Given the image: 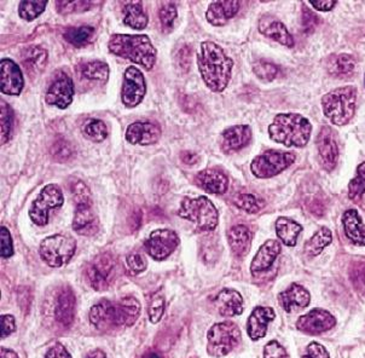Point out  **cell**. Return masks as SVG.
Returning a JSON list of instances; mask_svg holds the SVG:
<instances>
[{"instance_id":"cell-1","label":"cell","mask_w":365,"mask_h":358,"mask_svg":"<svg viewBox=\"0 0 365 358\" xmlns=\"http://www.w3.org/2000/svg\"><path fill=\"white\" fill-rule=\"evenodd\" d=\"M142 307L137 299L126 297L120 302L102 300L92 307L90 322L97 330L107 332L116 328H128L135 324Z\"/></svg>"},{"instance_id":"cell-2","label":"cell","mask_w":365,"mask_h":358,"mask_svg":"<svg viewBox=\"0 0 365 358\" xmlns=\"http://www.w3.org/2000/svg\"><path fill=\"white\" fill-rule=\"evenodd\" d=\"M197 64L203 81L210 90L222 92L227 88L234 62L220 46L212 41H203L197 52Z\"/></svg>"},{"instance_id":"cell-3","label":"cell","mask_w":365,"mask_h":358,"mask_svg":"<svg viewBox=\"0 0 365 358\" xmlns=\"http://www.w3.org/2000/svg\"><path fill=\"white\" fill-rule=\"evenodd\" d=\"M109 51L150 71L155 66L156 50L147 36L114 34L108 44Z\"/></svg>"},{"instance_id":"cell-4","label":"cell","mask_w":365,"mask_h":358,"mask_svg":"<svg viewBox=\"0 0 365 358\" xmlns=\"http://www.w3.org/2000/svg\"><path fill=\"white\" fill-rule=\"evenodd\" d=\"M311 132L310 121L299 114H278L269 126L271 140L286 147H305Z\"/></svg>"},{"instance_id":"cell-5","label":"cell","mask_w":365,"mask_h":358,"mask_svg":"<svg viewBox=\"0 0 365 358\" xmlns=\"http://www.w3.org/2000/svg\"><path fill=\"white\" fill-rule=\"evenodd\" d=\"M357 102V90L354 86H345L330 91L322 98L323 113L331 123L345 126L354 118Z\"/></svg>"},{"instance_id":"cell-6","label":"cell","mask_w":365,"mask_h":358,"mask_svg":"<svg viewBox=\"0 0 365 358\" xmlns=\"http://www.w3.org/2000/svg\"><path fill=\"white\" fill-rule=\"evenodd\" d=\"M179 217L194 223L201 231L215 230L219 222V215L215 205L206 196L197 199H184L178 212Z\"/></svg>"},{"instance_id":"cell-7","label":"cell","mask_w":365,"mask_h":358,"mask_svg":"<svg viewBox=\"0 0 365 358\" xmlns=\"http://www.w3.org/2000/svg\"><path fill=\"white\" fill-rule=\"evenodd\" d=\"M207 352L215 358L224 357L237 347L241 340V330L234 322L217 323L210 328Z\"/></svg>"},{"instance_id":"cell-8","label":"cell","mask_w":365,"mask_h":358,"mask_svg":"<svg viewBox=\"0 0 365 358\" xmlns=\"http://www.w3.org/2000/svg\"><path fill=\"white\" fill-rule=\"evenodd\" d=\"M76 240L63 234L48 236L40 245V257L48 267H61L76 253Z\"/></svg>"},{"instance_id":"cell-9","label":"cell","mask_w":365,"mask_h":358,"mask_svg":"<svg viewBox=\"0 0 365 358\" xmlns=\"http://www.w3.org/2000/svg\"><path fill=\"white\" fill-rule=\"evenodd\" d=\"M294 161H295V155L293 153L267 150L252 161L250 170L258 178H271L289 168Z\"/></svg>"},{"instance_id":"cell-10","label":"cell","mask_w":365,"mask_h":358,"mask_svg":"<svg viewBox=\"0 0 365 358\" xmlns=\"http://www.w3.org/2000/svg\"><path fill=\"white\" fill-rule=\"evenodd\" d=\"M64 198L58 185L48 184L40 191L38 199L29 208V217L36 225H46L48 222V212L53 208L63 206Z\"/></svg>"},{"instance_id":"cell-11","label":"cell","mask_w":365,"mask_h":358,"mask_svg":"<svg viewBox=\"0 0 365 358\" xmlns=\"http://www.w3.org/2000/svg\"><path fill=\"white\" fill-rule=\"evenodd\" d=\"M116 263L110 255H101L88 265L86 277L92 288L97 292L106 291L110 286Z\"/></svg>"},{"instance_id":"cell-12","label":"cell","mask_w":365,"mask_h":358,"mask_svg":"<svg viewBox=\"0 0 365 358\" xmlns=\"http://www.w3.org/2000/svg\"><path fill=\"white\" fill-rule=\"evenodd\" d=\"M178 245V235L168 229L153 231L144 243L148 255L155 260H163L170 257Z\"/></svg>"},{"instance_id":"cell-13","label":"cell","mask_w":365,"mask_h":358,"mask_svg":"<svg viewBox=\"0 0 365 358\" xmlns=\"http://www.w3.org/2000/svg\"><path fill=\"white\" fill-rule=\"evenodd\" d=\"M147 85L143 74L138 68L128 67L123 76V103L128 108H135L143 101Z\"/></svg>"},{"instance_id":"cell-14","label":"cell","mask_w":365,"mask_h":358,"mask_svg":"<svg viewBox=\"0 0 365 358\" xmlns=\"http://www.w3.org/2000/svg\"><path fill=\"white\" fill-rule=\"evenodd\" d=\"M74 83L72 78L66 73H58L48 88L45 100L50 106L64 109L73 102Z\"/></svg>"},{"instance_id":"cell-15","label":"cell","mask_w":365,"mask_h":358,"mask_svg":"<svg viewBox=\"0 0 365 358\" xmlns=\"http://www.w3.org/2000/svg\"><path fill=\"white\" fill-rule=\"evenodd\" d=\"M335 324L336 319L329 311L314 309L298 319L297 328L306 334L317 335L331 329Z\"/></svg>"},{"instance_id":"cell-16","label":"cell","mask_w":365,"mask_h":358,"mask_svg":"<svg viewBox=\"0 0 365 358\" xmlns=\"http://www.w3.org/2000/svg\"><path fill=\"white\" fill-rule=\"evenodd\" d=\"M317 149L322 165L327 171H331L336 166L339 158L338 142L333 128L323 126L317 137Z\"/></svg>"},{"instance_id":"cell-17","label":"cell","mask_w":365,"mask_h":358,"mask_svg":"<svg viewBox=\"0 0 365 358\" xmlns=\"http://www.w3.org/2000/svg\"><path fill=\"white\" fill-rule=\"evenodd\" d=\"M0 88L4 95L19 96L24 86V76L20 67L10 58L0 62Z\"/></svg>"},{"instance_id":"cell-18","label":"cell","mask_w":365,"mask_h":358,"mask_svg":"<svg viewBox=\"0 0 365 358\" xmlns=\"http://www.w3.org/2000/svg\"><path fill=\"white\" fill-rule=\"evenodd\" d=\"M73 229L76 234L83 236H93L98 232L100 223L97 215L92 210V203L76 206Z\"/></svg>"},{"instance_id":"cell-19","label":"cell","mask_w":365,"mask_h":358,"mask_svg":"<svg viewBox=\"0 0 365 358\" xmlns=\"http://www.w3.org/2000/svg\"><path fill=\"white\" fill-rule=\"evenodd\" d=\"M161 137V130L151 123H135L126 131V140L133 145H151Z\"/></svg>"},{"instance_id":"cell-20","label":"cell","mask_w":365,"mask_h":358,"mask_svg":"<svg viewBox=\"0 0 365 358\" xmlns=\"http://www.w3.org/2000/svg\"><path fill=\"white\" fill-rule=\"evenodd\" d=\"M276 317L274 309L271 307H255L253 312L250 314L248 323H247V332L252 340H260L267 333L269 323L274 321Z\"/></svg>"},{"instance_id":"cell-21","label":"cell","mask_w":365,"mask_h":358,"mask_svg":"<svg viewBox=\"0 0 365 358\" xmlns=\"http://www.w3.org/2000/svg\"><path fill=\"white\" fill-rule=\"evenodd\" d=\"M195 180L203 190L215 195H222L229 187V179L227 175L217 168H208L200 172Z\"/></svg>"},{"instance_id":"cell-22","label":"cell","mask_w":365,"mask_h":358,"mask_svg":"<svg viewBox=\"0 0 365 358\" xmlns=\"http://www.w3.org/2000/svg\"><path fill=\"white\" fill-rule=\"evenodd\" d=\"M259 32L267 38L276 40L279 44L284 45L287 48H293L294 46L293 36H290L286 26L281 21L276 20L270 15H265L260 19Z\"/></svg>"},{"instance_id":"cell-23","label":"cell","mask_w":365,"mask_h":358,"mask_svg":"<svg viewBox=\"0 0 365 358\" xmlns=\"http://www.w3.org/2000/svg\"><path fill=\"white\" fill-rule=\"evenodd\" d=\"M278 300L287 312H293L309 307L311 297L304 287L293 283L287 291L278 295Z\"/></svg>"},{"instance_id":"cell-24","label":"cell","mask_w":365,"mask_h":358,"mask_svg":"<svg viewBox=\"0 0 365 358\" xmlns=\"http://www.w3.org/2000/svg\"><path fill=\"white\" fill-rule=\"evenodd\" d=\"M76 295L71 288H63L57 297L55 305V319L63 327L72 324L76 317Z\"/></svg>"},{"instance_id":"cell-25","label":"cell","mask_w":365,"mask_h":358,"mask_svg":"<svg viewBox=\"0 0 365 358\" xmlns=\"http://www.w3.org/2000/svg\"><path fill=\"white\" fill-rule=\"evenodd\" d=\"M252 140V130L247 125L232 126L222 132V148L225 153L240 150L246 147Z\"/></svg>"},{"instance_id":"cell-26","label":"cell","mask_w":365,"mask_h":358,"mask_svg":"<svg viewBox=\"0 0 365 358\" xmlns=\"http://www.w3.org/2000/svg\"><path fill=\"white\" fill-rule=\"evenodd\" d=\"M215 304L218 307L219 314L224 317H234L238 316L243 312L242 295H240L235 290H229L225 288L222 291L219 292V295L215 298Z\"/></svg>"},{"instance_id":"cell-27","label":"cell","mask_w":365,"mask_h":358,"mask_svg":"<svg viewBox=\"0 0 365 358\" xmlns=\"http://www.w3.org/2000/svg\"><path fill=\"white\" fill-rule=\"evenodd\" d=\"M238 10L240 3L236 0L213 1L210 3V8L207 10V20L213 26H224L237 14Z\"/></svg>"},{"instance_id":"cell-28","label":"cell","mask_w":365,"mask_h":358,"mask_svg":"<svg viewBox=\"0 0 365 358\" xmlns=\"http://www.w3.org/2000/svg\"><path fill=\"white\" fill-rule=\"evenodd\" d=\"M281 243L276 240H269L259 248L258 253L255 255L252 265H250V271L253 274L262 272L269 269L274 264V259L277 258V255L281 252Z\"/></svg>"},{"instance_id":"cell-29","label":"cell","mask_w":365,"mask_h":358,"mask_svg":"<svg viewBox=\"0 0 365 358\" xmlns=\"http://www.w3.org/2000/svg\"><path fill=\"white\" fill-rule=\"evenodd\" d=\"M345 234L351 242L357 246H365V227L361 215L356 210H349L342 215Z\"/></svg>"},{"instance_id":"cell-30","label":"cell","mask_w":365,"mask_h":358,"mask_svg":"<svg viewBox=\"0 0 365 358\" xmlns=\"http://www.w3.org/2000/svg\"><path fill=\"white\" fill-rule=\"evenodd\" d=\"M227 239L230 243L231 251L236 257L246 255L252 240L250 229L246 225H235L231 227L227 232Z\"/></svg>"},{"instance_id":"cell-31","label":"cell","mask_w":365,"mask_h":358,"mask_svg":"<svg viewBox=\"0 0 365 358\" xmlns=\"http://www.w3.org/2000/svg\"><path fill=\"white\" fill-rule=\"evenodd\" d=\"M22 62L27 72L32 76H36L43 72L46 62H48V52L40 46H31L24 48L22 52Z\"/></svg>"},{"instance_id":"cell-32","label":"cell","mask_w":365,"mask_h":358,"mask_svg":"<svg viewBox=\"0 0 365 358\" xmlns=\"http://www.w3.org/2000/svg\"><path fill=\"white\" fill-rule=\"evenodd\" d=\"M302 231V225L297 223V222H294L292 219L279 217L277 219V222H276L277 236L286 246H295Z\"/></svg>"},{"instance_id":"cell-33","label":"cell","mask_w":365,"mask_h":358,"mask_svg":"<svg viewBox=\"0 0 365 358\" xmlns=\"http://www.w3.org/2000/svg\"><path fill=\"white\" fill-rule=\"evenodd\" d=\"M123 24L133 29H144L147 27L148 16L140 1H131L126 4Z\"/></svg>"},{"instance_id":"cell-34","label":"cell","mask_w":365,"mask_h":358,"mask_svg":"<svg viewBox=\"0 0 365 358\" xmlns=\"http://www.w3.org/2000/svg\"><path fill=\"white\" fill-rule=\"evenodd\" d=\"M333 240V234L328 227H323L311 237L307 242L305 243L306 255H311V257H316V255H321V252L326 248L327 246H329Z\"/></svg>"},{"instance_id":"cell-35","label":"cell","mask_w":365,"mask_h":358,"mask_svg":"<svg viewBox=\"0 0 365 358\" xmlns=\"http://www.w3.org/2000/svg\"><path fill=\"white\" fill-rule=\"evenodd\" d=\"M356 68V62L354 57L347 53H341L338 56L331 57L328 62V71L330 74L338 78H344V76L352 74Z\"/></svg>"},{"instance_id":"cell-36","label":"cell","mask_w":365,"mask_h":358,"mask_svg":"<svg viewBox=\"0 0 365 358\" xmlns=\"http://www.w3.org/2000/svg\"><path fill=\"white\" fill-rule=\"evenodd\" d=\"M93 36H95V29L88 26L67 29L63 33L64 39L76 48H81V46L88 45V43H91Z\"/></svg>"},{"instance_id":"cell-37","label":"cell","mask_w":365,"mask_h":358,"mask_svg":"<svg viewBox=\"0 0 365 358\" xmlns=\"http://www.w3.org/2000/svg\"><path fill=\"white\" fill-rule=\"evenodd\" d=\"M80 74L85 79L107 81L109 76V67L102 61H92V62L83 63L80 67Z\"/></svg>"},{"instance_id":"cell-38","label":"cell","mask_w":365,"mask_h":358,"mask_svg":"<svg viewBox=\"0 0 365 358\" xmlns=\"http://www.w3.org/2000/svg\"><path fill=\"white\" fill-rule=\"evenodd\" d=\"M166 300L163 292L159 291L151 295L150 300L148 302V316L151 323H159L165 314Z\"/></svg>"},{"instance_id":"cell-39","label":"cell","mask_w":365,"mask_h":358,"mask_svg":"<svg viewBox=\"0 0 365 358\" xmlns=\"http://www.w3.org/2000/svg\"><path fill=\"white\" fill-rule=\"evenodd\" d=\"M48 1H36V0H24L19 6V14L24 20L33 21L44 12Z\"/></svg>"},{"instance_id":"cell-40","label":"cell","mask_w":365,"mask_h":358,"mask_svg":"<svg viewBox=\"0 0 365 358\" xmlns=\"http://www.w3.org/2000/svg\"><path fill=\"white\" fill-rule=\"evenodd\" d=\"M85 135L93 142H103L108 135V128L102 120H90L83 128Z\"/></svg>"},{"instance_id":"cell-41","label":"cell","mask_w":365,"mask_h":358,"mask_svg":"<svg viewBox=\"0 0 365 358\" xmlns=\"http://www.w3.org/2000/svg\"><path fill=\"white\" fill-rule=\"evenodd\" d=\"M234 203L238 208L248 213H258L264 208L262 200H259L253 194H238L235 198Z\"/></svg>"},{"instance_id":"cell-42","label":"cell","mask_w":365,"mask_h":358,"mask_svg":"<svg viewBox=\"0 0 365 358\" xmlns=\"http://www.w3.org/2000/svg\"><path fill=\"white\" fill-rule=\"evenodd\" d=\"M365 193V161L357 168V175L349 185V196L351 200H357L361 198Z\"/></svg>"},{"instance_id":"cell-43","label":"cell","mask_w":365,"mask_h":358,"mask_svg":"<svg viewBox=\"0 0 365 358\" xmlns=\"http://www.w3.org/2000/svg\"><path fill=\"white\" fill-rule=\"evenodd\" d=\"M91 6V1H88V0H71V1L60 0V1H56L57 11L62 14V15L86 11V10H88Z\"/></svg>"},{"instance_id":"cell-44","label":"cell","mask_w":365,"mask_h":358,"mask_svg":"<svg viewBox=\"0 0 365 358\" xmlns=\"http://www.w3.org/2000/svg\"><path fill=\"white\" fill-rule=\"evenodd\" d=\"M71 193H72L73 200L76 203V206L92 203L90 189L81 180H78V179L73 180L71 183Z\"/></svg>"},{"instance_id":"cell-45","label":"cell","mask_w":365,"mask_h":358,"mask_svg":"<svg viewBox=\"0 0 365 358\" xmlns=\"http://www.w3.org/2000/svg\"><path fill=\"white\" fill-rule=\"evenodd\" d=\"M12 125H14V112L9 104L1 102V144L10 140Z\"/></svg>"},{"instance_id":"cell-46","label":"cell","mask_w":365,"mask_h":358,"mask_svg":"<svg viewBox=\"0 0 365 358\" xmlns=\"http://www.w3.org/2000/svg\"><path fill=\"white\" fill-rule=\"evenodd\" d=\"M51 155L57 163H67L74 155V150L67 140H60L55 142L51 148Z\"/></svg>"},{"instance_id":"cell-47","label":"cell","mask_w":365,"mask_h":358,"mask_svg":"<svg viewBox=\"0 0 365 358\" xmlns=\"http://www.w3.org/2000/svg\"><path fill=\"white\" fill-rule=\"evenodd\" d=\"M253 72L262 81H272L277 76L278 68L265 61H258L253 66Z\"/></svg>"},{"instance_id":"cell-48","label":"cell","mask_w":365,"mask_h":358,"mask_svg":"<svg viewBox=\"0 0 365 358\" xmlns=\"http://www.w3.org/2000/svg\"><path fill=\"white\" fill-rule=\"evenodd\" d=\"M159 17L165 32L170 31L173 26L175 17H177V9H175V4H172V3L163 4V8L160 9Z\"/></svg>"},{"instance_id":"cell-49","label":"cell","mask_w":365,"mask_h":358,"mask_svg":"<svg viewBox=\"0 0 365 358\" xmlns=\"http://www.w3.org/2000/svg\"><path fill=\"white\" fill-rule=\"evenodd\" d=\"M128 269L131 271L132 275H138L143 272L148 267V262L144 255L139 252H133L130 253L126 258Z\"/></svg>"},{"instance_id":"cell-50","label":"cell","mask_w":365,"mask_h":358,"mask_svg":"<svg viewBox=\"0 0 365 358\" xmlns=\"http://www.w3.org/2000/svg\"><path fill=\"white\" fill-rule=\"evenodd\" d=\"M351 280L358 293L365 295V263L356 264L351 271Z\"/></svg>"},{"instance_id":"cell-51","label":"cell","mask_w":365,"mask_h":358,"mask_svg":"<svg viewBox=\"0 0 365 358\" xmlns=\"http://www.w3.org/2000/svg\"><path fill=\"white\" fill-rule=\"evenodd\" d=\"M264 358H289V354L277 340H271L264 349Z\"/></svg>"},{"instance_id":"cell-52","label":"cell","mask_w":365,"mask_h":358,"mask_svg":"<svg viewBox=\"0 0 365 358\" xmlns=\"http://www.w3.org/2000/svg\"><path fill=\"white\" fill-rule=\"evenodd\" d=\"M318 17L314 12L311 11L310 9H302V29L305 33L314 32L317 27Z\"/></svg>"},{"instance_id":"cell-53","label":"cell","mask_w":365,"mask_h":358,"mask_svg":"<svg viewBox=\"0 0 365 358\" xmlns=\"http://www.w3.org/2000/svg\"><path fill=\"white\" fill-rule=\"evenodd\" d=\"M0 237H1V258H10L14 255V245H12L11 235L6 227H1Z\"/></svg>"},{"instance_id":"cell-54","label":"cell","mask_w":365,"mask_h":358,"mask_svg":"<svg viewBox=\"0 0 365 358\" xmlns=\"http://www.w3.org/2000/svg\"><path fill=\"white\" fill-rule=\"evenodd\" d=\"M302 358H329V354L326 350V347L321 344L311 342L307 347L305 356H302Z\"/></svg>"},{"instance_id":"cell-55","label":"cell","mask_w":365,"mask_h":358,"mask_svg":"<svg viewBox=\"0 0 365 358\" xmlns=\"http://www.w3.org/2000/svg\"><path fill=\"white\" fill-rule=\"evenodd\" d=\"M15 330H16L15 317L11 314H3L1 316V339L11 335Z\"/></svg>"},{"instance_id":"cell-56","label":"cell","mask_w":365,"mask_h":358,"mask_svg":"<svg viewBox=\"0 0 365 358\" xmlns=\"http://www.w3.org/2000/svg\"><path fill=\"white\" fill-rule=\"evenodd\" d=\"M45 358H72L62 344H56L45 354Z\"/></svg>"},{"instance_id":"cell-57","label":"cell","mask_w":365,"mask_h":358,"mask_svg":"<svg viewBox=\"0 0 365 358\" xmlns=\"http://www.w3.org/2000/svg\"><path fill=\"white\" fill-rule=\"evenodd\" d=\"M314 9H317L319 11H330V10H333V8H335V5H336V1H324V0H321V1H311L310 3Z\"/></svg>"},{"instance_id":"cell-58","label":"cell","mask_w":365,"mask_h":358,"mask_svg":"<svg viewBox=\"0 0 365 358\" xmlns=\"http://www.w3.org/2000/svg\"><path fill=\"white\" fill-rule=\"evenodd\" d=\"M179 55H180V58H178L179 66L180 67L184 68L185 71H187V68H189V64H190V60H189V56H190V52L187 50V48H184L180 50L179 52Z\"/></svg>"},{"instance_id":"cell-59","label":"cell","mask_w":365,"mask_h":358,"mask_svg":"<svg viewBox=\"0 0 365 358\" xmlns=\"http://www.w3.org/2000/svg\"><path fill=\"white\" fill-rule=\"evenodd\" d=\"M180 158H182V163H187V165H194L199 160L197 155L194 153H190V151H184V153H182Z\"/></svg>"},{"instance_id":"cell-60","label":"cell","mask_w":365,"mask_h":358,"mask_svg":"<svg viewBox=\"0 0 365 358\" xmlns=\"http://www.w3.org/2000/svg\"><path fill=\"white\" fill-rule=\"evenodd\" d=\"M0 357L1 358H19L15 351L6 349V347H1L0 349Z\"/></svg>"},{"instance_id":"cell-61","label":"cell","mask_w":365,"mask_h":358,"mask_svg":"<svg viewBox=\"0 0 365 358\" xmlns=\"http://www.w3.org/2000/svg\"><path fill=\"white\" fill-rule=\"evenodd\" d=\"M86 358H107V356L102 350H93L86 356Z\"/></svg>"},{"instance_id":"cell-62","label":"cell","mask_w":365,"mask_h":358,"mask_svg":"<svg viewBox=\"0 0 365 358\" xmlns=\"http://www.w3.org/2000/svg\"><path fill=\"white\" fill-rule=\"evenodd\" d=\"M142 358H161L159 354H155V352H147V354H144Z\"/></svg>"}]
</instances>
